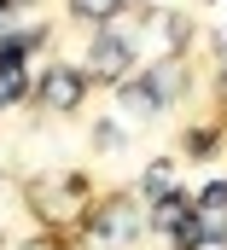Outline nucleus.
Listing matches in <instances>:
<instances>
[{
	"label": "nucleus",
	"instance_id": "obj_1",
	"mask_svg": "<svg viewBox=\"0 0 227 250\" xmlns=\"http://www.w3.org/2000/svg\"><path fill=\"white\" fill-rule=\"evenodd\" d=\"M192 221H198L204 245H227V181H210V187H204L198 209H192Z\"/></svg>",
	"mask_w": 227,
	"mask_h": 250
},
{
	"label": "nucleus",
	"instance_id": "obj_2",
	"mask_svg": "<svg viewBox=\"0 0 227 250\" xmlns=\"http://www.w3.org/2000/svg\"><path fill=\"white\" fill-rule=\"evenodd\" d=\"M23 35H6L0 41V105H18L29 93V76H23Z\"/></svg>",
	"mask_w": 227,
	"mask_h": 250
},
{
	"label": "nucleus",
	"instance_id": "obj_3",
	"mask_svg": "<svg viewBox=\"0 0 227 250\" xmlns=\"http://www.w3.org/2000/svg\"><path fill=\"white\" fill-rule=\"evenodd\" d=\"M134 221H140V215H134V198H116V204H105V209L93 215L88 233H93L99 245H122V239L134 233Z\"/></svg>",
	"mask_w": 227,
	"mask_h": 250
},
{
	"label": "nucleus",
	"instance_id": "obj_4",
	"mask_svg": "<svg viewBox=\"0 0 227 250\" xmlns=\"http://www.w3.org/2000/svg\"><path fill=\"white\" fill-rule=\"evenodd\" d=\"M128 70V41L122 35H99L88 47V76H122Z\"/></svg>",
	"mask_w": 227,
	"mask_h": 250
},
{
	"label": "nucleus",
	"instance_id": "obj_5",
	"mask_svg": "<svg viewBox=\"0 0 227 250\" xmlns=\"http://www.w3.org/2000/svg\"><path fill=\"white\" fill-rule=\"evenodd\" d=\"M41 99H47L53 111H76V99H82V76H76V70H47V76H41Z\"/></svg>",
	"mask_w": 227,
	"mask_h": 250
},
{
	"label": "nucleus",
	"instance_id": "obj_6",
	"mask_svg": "<svg viewBox=\"0 0 227 250\" xmlns=\"http://www.w3.org/2000/svg\"><path fill=\"white\" fill-rule=\"evenodd\" d=\"M146 87H152V99H158V111H163V105H169L175 93L186 87V70H181L175 59H163L158 70H152V76H146Z\"/></svg>",
	"mask_w": 227,
	"mask_h": 250
},
{
	"label": "nucleus",
	"instance_id": "obj_7",
	"mask_svg": "<svg viewBox=\"0 0 227 250\" xmlns=\"http://www.w3.org/2000/svg\"><path fill=\"white\" fill-rule=\"evenodd\" d=\"M116 99H122V111H128V117H152V111H158V99H152V87H146V82H122V93H116Z\"/></svg>",
	"mask_w": 227,
	"mask_h": 250
},
{
	"label": "nucleus",
	"instance_id": "obj_8",
	"mask_svg": "<svg viewBox=\"0 0 227 250\" xmlns=\"http://www.w3.org/2000/svg\"><path fill=\"white\" fill-rule=\"evenodd\" d=\"M70 12L76 18H93V23H111L116 12H122V0H70Z\"/></svg>",
	"mask_w": 227,
	"mask_h": 250
},
{
	"label": "nucleus",
	"instance_id": "obj_9",
	"mask_svg": "<svg viewBox=\"0 0 227 250\" xmlns=\"http://www.w3.org/2000/svg\"><path fill=\"white\" fill-rule=\"evenodd\" d=\"M186 215H192V209H186L181 198H163V204H158V233H163V239H175V227H181Z\"/></svg>",
	"mask_w": 227,
	"mask_h": 250
},
{
	"label": "nucleus",
	"instance_id": "obj_10",
	"mask_svg": "<svg viewBox=\"0 0 227 250\" xmlns=\"http://www.w3.org/2000/svg\"><path fill=\"white\" fill-rule=\"evenodd\" d=\"M146 198H158V204H163V198H175V187H169V163H152V169H146Z\"/></svg>",
	"mask_w": 227,
	"mask_h": 250
},
{
	"label": "nucleus",
	"instance_id": "obj_11",
	"mask_svg": "<svg viewBox=\"0 0 227 250\" xmlns=\"http://www.w3.org/2000/svg\"><path fill=\"white\" fill-rule=\"evenodd\" d=\"M93 140H99V146H105V151H116V146H122V134H116L111 123H99V134H93Z\"/></svg>",
	"mask_w": 227,
	"mask_h": 250
},
{
	"label": "nucleus",
	"instance_id": "obj_12",
	"mask_svg": "<svg viewBox=\"0 0 227 250\" xmlns=\"http://www.w3.org/2000/svg\"><path fill=\"white\" fill-rule=\"evenodd\" d=\"M216 151V134H192V157H210Z\"/></svg>",
	"mask_w": 227,
	"mask_h": 250
},
{
	"label": "nucleus",
	"instance_id": "obj_13",
	"mask_svg": "<svg viewBox=\"0 0 227 250\" xmlns=\"http://www.w3.org/2000/svg\"><path fill=\"white\" fill-rule=\"evenodd\" d=\"M12 6H18V0H0V18H6V12H12Z\"/></svg>",
	"mask_w": 227,
	"mask_h": 250
},
{
	"label": "nucleus",
	"instance_id": "obj_14",
	"mask_svg": "<svg viewBox=\"0 0 227 250\" xmlns=\"http://www.w3.org/2000/svg\"><path fill=\"white\" fill-rule=\"evenodd\" d=\"M29 250H58V245H29Z\"/></svg>",
	"mask_w": 227,
	"mask_h": 250
}]
</instances>
